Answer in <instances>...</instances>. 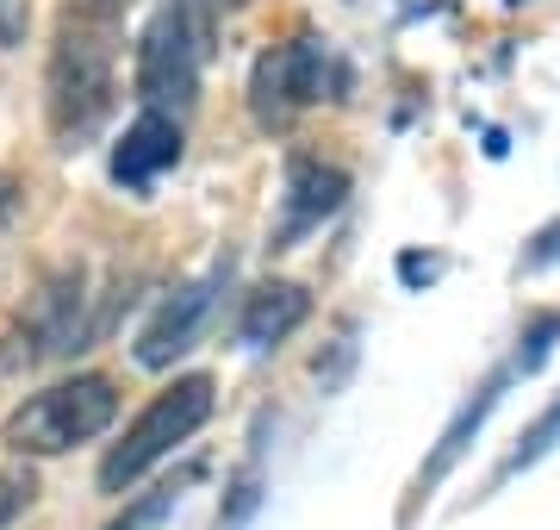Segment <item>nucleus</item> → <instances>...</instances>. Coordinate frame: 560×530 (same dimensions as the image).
<instances>
[{"instance_id":"obj_5","label":"nucleus","mask_w":560,"mask_h":530,"mask_svg":"<svg viewBox=\"0 0 560 530\" xmlns=\"http://www.w3.org/2000/svg\"><path fill=\"white\" fill-rule=\"evenodd\" d=\"M342 88V62L324 50V38H293L268 50L249 76V113H256L261 131H287L305 106L337 101Z\"/></svg>"},{"instance_id":"obj_17","label":"nucleus","mask_w":560,"mask_h":530,"mask_svg":"<svg viewBox=\"0 0 560 530\" xmlns=\"http://www.w3.org/2000/svg\"><path fill=\"white\" fill-rule=\"evenodd\" d=\"M125 7H138V0H69V13L75 20H94V25H113Z\"/></svg>"},{"instance_id":"obj_20","label":"nucleus","mask_w":560,"mask_h":530,"mask_svg":"<svg viewBox=\"0 0 560 530\" xmlns=\"http://www.w3.org/2000/svg\"><path fill=\"white\" fill-rule=\"evenodd\" d=\"M13 212H20V182H13V175H0V224L13 219Z\"/></svg>"},{"instance_id":"obj_10","label":"nucleus","mask_w":560,"mask_h":530,"mask_svg":"<svg viewBox=\"0 0 560 530\" xmlns=\"http://www.w3.org/2000/svg\"><path fill=\"white\" fill-rule=\"evenodd\" d=\"M305 319H312V293L300 281H261L256 293H243L237 307V344L249 356H261V349L287 344Z\"/></svg>"},{"instance_id":"obj_9","label":"nucleus","mask_w":560,"mask_h":530,"mask_svg":"<svg viewBox=\"0 0 560 530\" xmlns=\"http://www.w3.org/2000/svg\"><path fill=\"white\" fill-rule=\"evenodd\" d=\"M511 381H517V368H499V375H486L480 388H474L467 400H460L455 418H448V430H442L436 449H430V462H423L418 481H411V499H430V493H436L442 481L455 474V462L467 456V449H474V437H480L486 418L499 412V400H504V388H511Z\"/></svg>"},{"instance_id":"obj_11","label":"nucleus","mask_w":560,"mask_h":530,"mask_svg":"<svg viewBox=\"0 0 560 530\" xmlns=\"http://www.w3.org/2000/svg\"><path fill=\"white\" fill-rule=\"evenodd\" d=\"M555 449H560V393H555V400H548V406L536 412V425L523 430V437H517V449H511V456L499 462V474H492V487H504V481H517L523 469H536L541 456H555Z\"/></svg>"},{"instance_id":"obj_18","label":"nucleus","mask_w":560,"mask_h":530,"mask_svg":"<svg viewBox=\"0 0 560 530\" xmlns=\"http://www.w3.org/2000/svg\"><path fill=\"white\" fill-rule=\"evenodd\" d=\"M442 275V256H418V250H411V256H399V281H436Z\"/></svg>"},{"instance_id":"obj_14","label":"nucleus","mask_w":560,"mask_h":530,"mask_svg":"<svg viewBox=\"0 0 560 530\" xmlns=\"http://www.w3.org/2000/svg\"><path fill=\"white\" fill-rule=\"evenodd\" d=\"M175 506H180V493L175 487H156V493H143V499H131V506H125L106 530H162L168 518H175Z\"/></svg>"},{"instance_id":"obj_6","label":"nucleus","mask_w":560,"mask_h":530,"mask_svg":"<svg viewBox=\"0 0 560 530\" xmlns=\"http://www.w3.org/2000/svg\"><path fill=\"white\" fill-rule=\"evenodd\" d=\"M224 281H231V263L200 275V281H180L175 293L150 312V325L138 331V349H131L138 368H175L187 349L200 344V331H206V319H212V307H219Z\"/></svg>"},{"instance_id":"obj_15","label":"nucleus","mask_w":560,"mask_h":530,"mask_svg":"<svg viewBox=\"0 0 560 530\" xmlns=\"http://www.w3.org/2000/svg\"><path fill=\"white\" fill-rule=\"evenodd\" d=\"M548 263H560V219L555 224H541L536 238H529V250H523V275H536V268H548Z\"/></svg>"},{"instance_id":"obj_13","label":"nucleus","mask_w":560,"mask_h":530,"mask_svg":"<svg viewBox=\"0 0 560 530\" xmlns=\"http://www.w3.org/2000/svg\"><path fill=\"white\" fill-rule=\"evenodd\" d=\"M32 499H38V474H32V462H13V469H0V530H13L32 511Z\"/></svg>"},{"instance_id":"obj_4","label":"nucleus","mask_w":560,"mask_h":530,"mask_svg":"<svg viewBox=\"0 0 560 530\" xmlns=\"http://www.w3.org/2000/svg\"><path fill=\"white\" fill-rule=\"evenodd\" d=\"M212 57V32L194 25L180 7L162 0L156 20L143 25L138 38V69H131V82H138V101L150 113H168V119H187L194 106H200V69Z\"/></svg>"},{"instance_id":"obj_7","label":"nucleus","mask_w":560,"mask_h":530,"mask_svg":"<svg viewBox=\"0 0 560 530\" xmlns=\"http://www.w3.org/2000/svg\"><path fill=\"white\" fill-rule=\"evenodd\" d=\"M349 200V169L324 163V157H287V182H280V219L268 231V244L275 250H293L305 231H318L330 212H342Z\"/></svg>"},{"instance_id":"obj_3","label":"nucleus","mask_w":560,"mask_h":530,"mask_svg":"<svg viewBox=\"0 0 560 530\" xmlns=\"http://www.w3.org/2000/svg\"><path fill=\"white\" fill-rule=\"evenodd\" d=\"M212 406H219V381L212 375H175L162 393H150V406L125 425V437L101 456V493H131L143 481V474L156 469V462H168L194 430L212 418Z\"/></svg>"},{"instance_id":"obj_19","label":"nucleus","mask_w":560,"mask_h":530,"mask_svg":"<svg viewBox=\"0 0 560 530\" xmlns=\"http://www.w3.org/2000/svg\"><path fill=\"white\" fill-rule=\"evenodd\" d=\"M168 7H180L194 25H206V32H219V0H168Z\"/></svg>"},{"instance_id":"obj_16","label":"nucleus","mask_w":560,"mask_h":530,"mask_svg":"<svg viewBox=\"0 0 560 530\" xmlns=\"http://www.w3.org/2000/svg\"><path fill=\"white\" fill-rule=\"evenodd\" d=\"M25 25H32V7L25 0H0V50L25 44Z\"/></svg>"},{"instance_id":"obj_8","label":"nucleus","mask_w":560,"mask_h":530,"mask_svg":"<svg viewBox=\"0 0 560 530\" xmlns=\"http://www.w3.org/2000/svg\"><path fill=\"white\" fill-rule=\"evenodd\" d=\"M175 163H180V119L143 106L138 119L125 125V138L113 143V163L106 169H113V182H119L125 194H150Z\"/></svg>"},{"instance_id":"obj_1","label":"nucleus","mask_w":560,"mask_h":530,"mask_svg":"<svg viewBox=\"0 0 560 530\" xmlns=\"http://www.w3.org/2000/svg\"><path fill=\"white\" fill-rule=\"evenodd\" d=\"M119 76H113V38L94 20H62L50 69H44V113H50V138L57 150H81L113 113Z\"/></svg>"},{"instance_id":"obj_12","label":"nucleus","mask_w":560,"mask_h":530,"mask_svg":"<svg viewBox=\"0 0 560 530\" xmlns=\"http://www.w3.org/2000/svg\"><path fill=\"white\" fill-rule=\"evenodd\" d=\"M555 344H560V312L555 307L529 312V319H523V331H517V356H511V368H517V375H541V368H548V356H555Z\"/></svg>"},{"instance_id":"obj_2","label":"nucleus","mask_w":560,"mask_h":530,"mask_svg":"<svg viewBox=\"0 0 560 530\" xmlns=\"http://www.w3.org/2000/svg\"><path fill=\"white\" fill-rule=\"evenodd\" d=\"M113 425H119V381L81 368V375H62L50 388L25 393L20 406L7 412L0 443L13 456H69V449L106 437Z\"/></svg>"}]
</instances>
